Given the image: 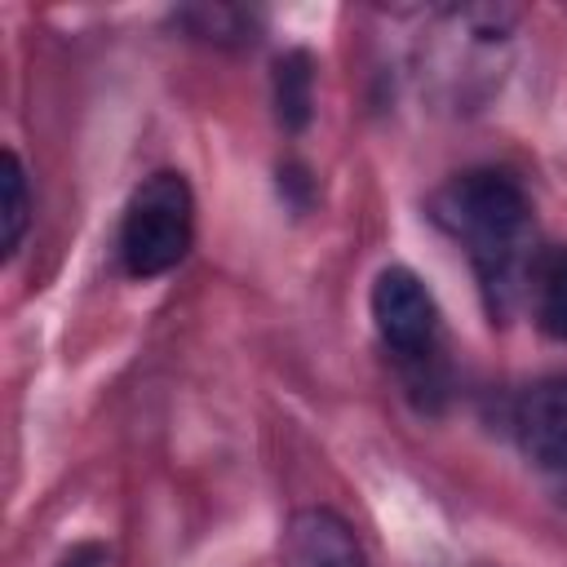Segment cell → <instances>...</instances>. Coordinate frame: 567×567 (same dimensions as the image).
<instances>
[{
	"mask_svg": "<svg viewBox=\"0 0 567 567\" xmlns=\"http://www.w3.org/2000/svg\"><path fill=\"white\" fill-rule=\"evenodd\" d=\"M279 567H368L346 518L332 509H301L284 527Z\"/></svg>",
	"mask_w": 567,
	"mask_h": 567,
	"instance_id": "obj_5",
	"label": "cell"
},
{
	"mask_svg": "<svg viewBox=\"0 0 567 567\" xmlns=\"http://www.w3.org/2000/svg\"><path fill=\"white\" fill-rule=\"evenodd\" d=\"M310 58L306 53H284L275 62V106L284 128H306L310 120Z\"/></svg>",
	"mask_w": 567,
	"mask_h": 567,
	"instance_id": "obj_7",
	"label": "cell"
},
{
	"mask_svg": "<svg viewBox=\"0 0 567 567\" xmlns=\"http://www.w3.org/2000/svg\"><path fill=\"white\" fill-rule=\"evenodd\" d=\"M434 217L465 248L483 292L496 306H505L536 252L527 244L532 208H527L523 186L492 168L461 173L434 195Z\"/></svg>",
	"mask_w": 567,
	"mask_h": 567,
	"instance_id": "obj_1",
	"label": "cell"
},
{
	"mask_svg": "<svg viewBox=\"0 0 567 567\" xmlns=\"http://www.w3.org/2000/svg\"><path fill=\"white\" fill-rule=\"evenodd\" d=\"M372 323L381 341L403 359V363H425L434 359L439 346V306L430 288L408 270V266H385L372 284Z\"/></svg>",
	"mask_w": 567,
	"mask_h": 567,
	"instance_id": "obj_3",
	"label": "cell"
},
{
	"mask_svg": "<svg viewBox=\"0 0 567 567\" xmlns=\"http://www.w3.org/2000/svg\"><path fill=\"white\" fill-rule=\"evenodd\" d=\"M514 434L518 447L545 465V470H567V377L536 381L518 408H514Z\"/></svg>",
	"mask_w": 567,
	"mask_h": 567,
	"instance_id": "obj_4",
	"label": "cell"
},
{
	"mask_svg": "<svg viewBox=\"0 0 567 567\" xmlns=\"http://www.w3.org/2000/svg\"><path fill=\"white\" fill-rule=\"evenodd\" d=\"M31 217V199H27V173L22 159L13 151H4V173H0V226H4V252H13L22 244Z\"/></svg>",
	"mask_w": 567,
	"mask_h": 567,
	"instance_id": "obj_8",
	"label": "cell"
},
{
	"mask_svg": "<svg viewBox=\"0 0 567 567\" xmlns=\"http://www.w3.org/2000/svg\"><path fill=\"white\" fill-rule=\"evenodd\" d=\"M58 567H106V554L97 545H75Z\"/></svg>",
	"mask_w": 567,
	"mask_h": 567,
	"instance_id": "obj_9",
	"label": "cell"
},
{
	"mask_svg": "<svg viewBox=\"0 0 567 567\" xmlns=\"http://www.w3.org/2000/svg\"><path fill=\"white\" fill-rule=\"evenodd\" d=\"M523 292L532 301L536 323L549 337L567 341V248H558V244L536 248L527 261V275H523Z\"/></svg>",
	"mask_w": 567,
	"mask_h": 567,
	"instance_id": "obj_6",
	"label": "cell"
},
{
	"mask_svg": "<svg viewBox=\"0 0 567 567\" xmlns=\"http://www.w3.org/2000/svg\"><path fill=\"white\" fill-rule=\"evenodd\" d=\"M195 235V199L182 173H151L120 217V261L133 279L168 275Z\"/></svg>",
	"mask_w": 567,
	"mask_h": 567,
	"instance_id": "obj_2",
	"label": "cell"
}]
</instances>
